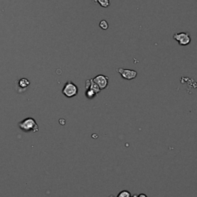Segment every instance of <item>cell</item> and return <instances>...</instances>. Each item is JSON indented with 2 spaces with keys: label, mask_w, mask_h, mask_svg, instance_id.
<instances>
[{
  "label": "cell",
  "mask_w": 197,
  "mask_h": 197,
  "mask_svg": "<svg viewBox=\"0 0 197 197\" xmlns=\"http://www.w3.org/2000/svg\"><path fill=\"white\" fill-rule=\"evenodd\" d=\"M19 126L22 131L26 132V133H29V132L36 133L39 130L38 124L36 123V120L31 118V117L26 118L22 122H20L19 123Z\"/></svg>",
  "instance_id": "cell-1"
},
{
  "label": "cell",
  "mask_w": 197,
  "mask_h": 197,
  "mask_svg": "<svg viewBox=\"0 0 197 197\" xmlns=\"http://www.w3.org/2000/svg\"><path fill=\"white\" fill-rule=\"evenodd\" d=\"M79 89L77 86L74 83H72L71 81H68L65 84L63 89L62 90V93L66 97L72 98L76 96L78 94Z\"/></svg>",
  "instance_id": "cell-2"
},
{
  "label": "cell",
  "mask_w": 197,
  "mask_h": 197,
  "mask_svg": "<svg viewBox=\"0 0 197 197\" xmlns=\"http://www.w3.org/2000/svg\"><path fill=\"white\" fill-rule=\"evenodd\" d=\"M173 38L180 46H187L190 43L191 37L188 32H179L174 34Z\"/></svg>",
  "instance_id": "cell-3"
},
{
  "label": "cell",
  "mask_w": 197,
  "mask_h": 197,
  "mask_svg": "<svg viewBox=\"0 0 197 197\" xmlns=\"http://www.w3.org/2000/svg\"><path fill=\"white\" fill-rule=\"evenodd\" d=\"M116 71L121 75V76L126 80H132L137 76V72L135 70L125 69L123 68L117 69Z\"/></svg>",
  "instance_id": "cell-4"
},
{
  "label": "cell",
  "mask_w": 197,
  "mask_h": 197,
  "mask_svg": "<svg viewBox=\"0 0 197 197\" xmlns=\"http://www.w3.org/2000/svg\"><path fill=\"white\" fill-rule=\"evenodd\" d=\"M93 81L96 83V85L100 87L101 90L106 89L108 87L109 84V77L104 76V75H98L94 79Z\"/></svg>",
  "instance_id": "cell-5"
},
{
  "label": "cell",
  "mask_w": 197,
  "mask_h": 197,
  "mask_svg": "<svg viewBox=\"0 0 197 197\" xmlns=\"http://www.w3.org/2000/svg\"><path fill=\"white\" fill-rule=\"evenodd\" d=\"M92 89L93 91H94L96 94H98L101 91V89H100V87L96 85V83L93 81V79H88L86 82V89Z\"/></svg>",
  "instance_id": "cell-6"
},
{
  "label": "cell",
  "mask_w": 197,
  "mask_h": 197,
  "mask_svg": "<svg viewBox=\"0 0 197 197\" xmlns=\"http://www.w3.org/2000/svg\"><path fill=\"white\" fill-rule=\"evenodd\" d=\"M94 2L98 3V4L100 5V6L102 7H103V8H107V7L109 6V5H110L109 0H94Z\"/></svg>",
  "instance_id": "cell-7"
},
{
  "label": "cell",
  "mask_w": 197,
  "mask_h": 197,
  "mask_svg": "<svg viewBox=\"0 0 197 197\" xmlns=\"http://www.w3.org/2000/svg\"><path fill=\"white\" fill-rule=\"evenodd\" d=\"M86 96L88 99H89V100H91V99H93L94 97H95V95H97V94L95 93V92L93 91L92 89H86Z\"/></svg>",
  "instance_id": "cell-8"
},
{
  "label": "cell",
  "mask_w": 197,
  "mask_h": 197,
  "mask_svg": "<svg viewBox=\"0 0 197 197\" xmlns=\"http://www.w3.org/2000/svg\"><path fill=\"white\" fill-rule=\"evenodd\" d=\"M19 85L20 87H22V88H26L29 85V81L26 79H22L19 80Z\"/></svg>",
  "instance_id": "cell-9"
},
{
  "label": "cell",
  "mask_w": 197,
  "mask_h": 197,
  "mask_svg": "<svg viewBox=\"0 0 197 197\" xmlns=\"http://www.w3.org/2000/svg\"><path fill=\"white\" fill-rule=\"evenodd\" d=\"M131 196V193L128 190H123L119 193V195L117 197H130Z\"/></svg>",
  "instance_id": "cell-10"
},
{
  "label": "cell",
  "mask_w": 197,
  "mask_h": 197,
  "mask_svg": "<svg viewBox=\"0 0 197 197\" xmlns=\"http://www.w3.org/2000/svg\"><path fill=\"white\" fill-rule=\"evenodd\" d=\"M100 26L102 29L106 30V29H108L109 24H108V22L106 21V20H102V21L100 22Z\"/></svg>",
  "instance_id": "cell-11"
},
{
  "label": "cell",
  "mask_w": 197,
  "mask_h": 197,
  "mask_svg": "<svg viewBox=\"0 0 197 197\" xmlns=\"http://www.w3.org/2000/svg\"><path fill=\"white\" fill-rule=\"evenodd\" d=\"M137 197H148V196H147L146 194H144V193H141V194H140L139 196H137Z\"/></svg>",
  "instance_id": "cell-12"
},
{
  "label": "cell",
  "mask_w": 197,
  "mask_h": 197,
  "mask_svg": "<svg viewBox=\"0 0 197 197\" xmlns=\"http://www.w3.org/2000/svg\"><path fill=\"white\" fill-rule=\"evenodd\" d=\"M130 197H137V196L134 195V196H130Z\"/></svg>",
  "instance_id": "cell-13"
}]
</instances>
